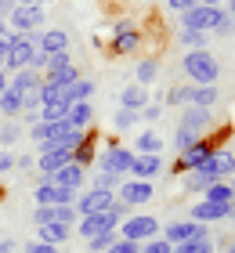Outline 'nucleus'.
I'll use <instances>...</instances> for the list:
<instances>
[{
  "mask_svg": "<svg viewBox=\"0 0 235 253\" xmlns=\"http://www.w3.org/2000/svg\"><path fill=\"white\" fill-rule=\"evenodd\" d=\"M185 188H188V192H206V188H210V181H206V177H199L195 170H188V177H185Z\"/></svg>",
  "mask_w": 235,
  "mask_h": 253,
  "instance_id": "f704fd0d",
  "label": "nucleus"
},
{
  "mask_svg": "<svg viewBox=\"0 0 235 253\" xmlns=\"http://www.w3.org/2000/svg\"><path fill=\"white\" fill-rule=\"evenodd\" d=\"M15 250V243H11V239H4V243H0V253H11Z\"/></svg>",
  "mask_w": 235,
  "mask_h": 253,
  "instance_id": "c03bdc74",
  "label": "nucleus"
},
{
  "mask_svg": "<svg viewBox=\"0 0 235 253\" xmlns=\"http://www.w3.org/2000/svg\"><path fill=\"white\" fill-rule=\"evenodd\" d=\"M33 195H37V206H73L80 192L65 188V185H54V181H40Z\"/></svg>",
  "mask_w": 235,
  "mask_h": 253,
  "instance_id": "1a4fd4ad",
  "label": "nucleus"
},
{
  "mask_svg": "<svg viewBox=\"0 0 235 253\" xmlns=\"http://www.w3.org/2000/svg\"><path fill=\"white\" fill-rule=\"evenodd\" d=\"M167 4H170L174 11H181V15H185L188 7H195V4H199V0H167Z\"/></svg>",
  "mask_w": 235,
  "mask_h": 253,
  "instance_id": "a19ab883",
  "label": "nucleus"
},
{
  "mask_svg": "<svg viewBox=\"0 0 235 253\" xmlns=\"http://www.w3.org/2000/svg\"><path fill=\"white\" fill-rule=\"evenodd\" d=\"M47 181H54V185H65V188H76V192H80V188H84V167H80V163H65L62 170H54Z\"/></svg>",
  "mask_w": 235,
  "mask_h": 253,
  "instance_id": "aec40b11",
  "label": "nucleus"
},
{
  "mask_svg": "<svg viewBox=\"0 0 235 253\" xmlns=\"http://www.w3.org/2000/svg\"><path fill=\"white\" fill-rule=\"evenodd\" d=\"M138 116L141 112H134V109H120L116 112V130H131V126L138 123Z\"/></svg>",
  "mask_w": 235,
  "mask_h": 253,
  "instance_id": "c756f323",
  "label": "nucleus"
},
{
  "mask_svg": "<svg viewBox=\"0 0 235 253\" xmlns=\"http://www.w3.org/2000/svg\"><path fill=\"white\" fill-rule=\"evenodd\" d=\"M152 199V181H123L120 185V203L127 206V210H131V206H145Z\"/></svg>",
  "mask_w": 235,
  "mask_h": 253,
  "instance_id": "2eb2a0df",
  "label": "nucleus"
},
{
  "mask_svg": "<svg viewBox=\"0 0 235 253\" xmlns=\"http://www.w3.org/2000/svg\"><path fill=\"white\" fill-rule=\"evenodd\" d=\"M185 29H192V33H232V15L228 11H221V7H206V4H195V7H188L185 15Z\"/></svg>",
  "mask_w": 235,
  "mask_h": 253,
  "instance_id": "f257e3e1",
  "label": "nucleus"
},
{
  "mask_svg": "<svg viewBox=\"0 0 235 253\" xmlns=\"http://www.w3.org/2000/svg\"><path fill=\"white\" fill-rule=\"evenodd\" d=\"M156 73H159V65L152 62V58H145V62L138 65V84H141V87H145V84H152V80H156Z\"/></svg>",
  "mask_w": 235,
  "mask_h": 253,
  "instance_id": "c85d7f7f",
  "label": "nucleus"
},
{
  "mask_svg": "<svg viewBox=\"0 0 235 253\" xmlns=\"http://www.w3.org/2000/svg\"><path fill=\"white\" fill-rule=\"evenodd\" d=\"M18 4H33V7H40V4H44V0H18Z\"/></svg>",
  "mask_w": 235,
  "mask_h": 253,
  "instance_id": "49530a36",
  "label": "nucleus"
},
{
  "mask_svg": "<svg viewBox=\"0 0 235 253\" xmlns=\"http://www.w3.org/2000/svg\"><path fill=\"white\" fill-rule=\"evenodd\" d=\"M123 109H134V112H141V109H145V101H148V90L145 87H141V84H131V87H127L123 90Z\"/></svg>",
  "mask_w": 235,
  "mask_h": 253,
  "instance_id": "5701e85b",
  "label": "nucleus"
},
{
  "mask_svg": "<svg viewBox=\"0 0 235 253\" xmlns=\"http://www.w3.org/2000/svg\"><path fill=\"white\" fill-rule=\"evenodd\" d=\"M181 130H188V134H195V137H203V130L210 126V109H199V105H185V112H181Z\"/></svg>",
  "mask_w": 235,
  "mask_h": 253,
  "instance_id": "dca6fc26",
  "label": "nucleus"
},
{
  "mask_svg": "<svg viewBox=\"0 0 235 253\" xmlns=\"http://www.w3.org/2000/svg\"><path fill=\"white\" fill-rule=\"evenodd\" d=\"M65 65H73L69 51H62V54H51V58H47V69H65ZM47 69H44V73H47Z\"/></svg>",
  "mask_w": 235,
  "mask_h": 253,
  "instance_id": "e433bc0d",
  "label": "nucleus"
},
{
  "mask_svg": "<svg viewBox=\"0 0 235 253\" xmlns=\"http://www.w3.org/2000/svg\"><path fill=\"white\" fill-rule=\"evenodd\" d=\"M228 185H232V192H235V174H232V181H228Z\"/></svg>",
  "mask_w": 235,
  "mask_h": 253,
  "instance_id": "603ef678",
  "label": "nucleus"
},
{
  "mask_svg": "<svg viewBox=\"0 0 235 253\" xmlns=\"http://www.w3.org/2000/svg\"><path fill=\"white\" fill-rule=\"evenodd\" d=\"M159 170H163V159H159V156H138V152H134V163H131L134 181H148V177H156Z\"/></svg>",
  "mask_w": 235,
  "mask_h": 253,
  "instance_id": "6ab92c4d",
  "label": "nucleus"
},
{
  "mask_svg": "<svg viewBox=\"0 0 235 253\" xmlns=\"http://www.w3.org/2000/svg\"><path fill=\"white\" fill-rule=\"evenodd\" d=\"M159 105H148V109H141V120H159Z\"/></svg>",
  "mask_w": 235,
  "mask_h": 253,
  "instance_id": "37998d69",
  "label": "nucleus"
},
{
  "mask_svg": "<svg viewBox=\"0 0 235 253\" xmlns=\"http://www.w3.org/2000/svg\"><path fill=\"white\" fill-rule=\"evenodd\" d=\"M131 213L123 203H116V206H109V210H101V213H91V217H80V239H98V235H109V232H116V224L123 221V217Z\"/></svg>",
  "mask_w": 235,
  "mask_h": 253,
  "instance_id": "f03ea898",
  "label": "nucleus"
},
{
  "mask_svg": "<svg viewBox=\"0 0 235 253\" xmlns=\"http://www.w3.org/2000/svg\"><path fill=\"white\" fill-rule=\"evenodd\" d=\"M225 217H232V203L228 206H221V203H195L192 206V217L188 221H195V224H210V221H225Z\"/></svg>",
  "mask_w": 235,
  "mask_h": 253,
  "instance_id": "f3484780",
  "label": "nucleus"
},
{
  "mask_svg": "<svg viewBox=\"0 0 235 253\" xmlns=\"http://www.w3.org/2000/svg\"><path fill=\"white\" fill-rule=\"evenodd\" d=\"M37 47L51 58V54H62V51H69V37L62 29H47V33H37Z\"/></svg>",
  "mask_w": 235,
  "mask_h": 253,
  "instance_id": "a211bd4d",
  "label": "nucleus"
},
{
  "mask_svg": "<svg viewBox=\"0 0 235 253\" xmlns=\"http://www.w3.org/2000/svg\"><path fill=\"white\" fill-rule=\"evenodd\" d=\"M7 22H11V29H15V33H33V29H40V26H44V7L18 4V7L7 15Z\"/></svg>",
  "mask_w": 235,
  "mask_h": 253,
  "instance_id": "9b49d317",
  "label": "nucleus"
},
{
  "mask_svg": "<svg viewBox=\"0 0 235 253\" xmlns=\"http://www.w3.org/2000/svg\"><path fill=\"white\" fill-rule=\"evenodd\" d=\"M232 217H235V199H232Z\"/></svg>",
  "mask_w": 235,
  "mask_h": 253,
  "instance_id": "864d4df0",
  "label": "nucleus"
},
{
  "mask_svg": "<svg viewBox=\"0 0 235 253\" xmlns=\"http://www.w3.org/2000/svg\"><path fill=\"white\" fill-rule=\"evenodd\" d=\"M22 109H26V101H22L18 90H4V94H0V112H7V116H18Z\"/></svg>",
  "mask_w": 235,
  "mask_h": 253,
  "instance_id": "bb28decb",
  "label": "nucleus"
},
{
  "mask_svg": "<svg viewBox=\"0 0 235 253\" xmlns=\"http://www.w3.org/2000/svg\"><path fill=\"white\" fill-rule=\"evenodd\" d=\"M0 152H4V145H0Z\"/></svg>",
  "mask_w": 235,
  "mask_h": 253,
  "instance_id": "5fc2aeb1",
  "label": "nucleus"
},
{
  "mask_svg": "<svg viewBox=\"0 0 235 253\" xmlns=\"http://www.w3.org/2000/svg\"><path fill=\"white\" fill-rule=\"evenodd\" d=\"M15 7H18V0H0V18H7Z\"/></svg>",
  "mask_w": 235,
  "mask_h": 253,
  "instance_id": "79ce46f5",
  "label": "nucleus"
},
{
  "mask_svg": "<svg viewBox=\"0 0 235 253\" xmlns=\"http://www.w3.org/2000/svg\"><path fill=\"white\" fill-rule=\"evenodd\" d=\"M120 239H131V243H148V239L159 235V221L148 213H134V217H123L120 232H116Z\"/></svg>",
  "mask_w": 235,
  "mask_h": 253,
  "instance_id": "423d86ee",
  "label": "nucleus"
},
{
  "mask_svg": "<svg viewBox=\"0 0 235 253\" xmlns=\"http://www.w3.org/2000/svg\"><path fill=\"white\" fill-rule=\"evenodd\" d=\"M228 15L235 18V0H228Z\"/></svg>",
  "mask_w": 235,
  "mask_h": 253,
  "instance_id": "09e8293b",
  "label": "nucleus"
},
{
  "mask_svg": "<svg viewBox=\"0 0 235 253\" xmlns=\"http://www.w3.org/2000/svg\"><path fill=\"white\" fill-rule=\"evenodd\" d=\"M195 174H199V177H206L210 185H214V181L232 177V174H235V156H232V148H214L206 163H203V167H195Z\"/></svg>",
  "mask_w": 235,
  "mask_h": 253,
  "instance_id": "0eeeda50",
  "label": "nucleus"
},
{
  "mask_svg": "<svg viewBox=\"0 0 235 253\" xmlns=\"http://www.w3.org/2000/svg\"><path fill=\"white\" fill-rule=\"evenodd\" d=\"M232 156H235V148H232Z\"/></svg>",
  "mask_w": 235,
  "mask_h": 253,
  "instance_id": "6e6d98bb",
  "label": "nucleus"
},
{
  "mask_svg": "<svg viewBox=\"0 0 235 253\" xmlns=\"http://www.w3.org/2000/svg\"><path fill=\"white\" fill-rule=\"evenodd\" d=\"M73 206H76L80 217H91V213H101V210H109V206H116V195L109 188H87V192L76 195Z\"/></svg>",
  "mask_w": 235,
  "mask_h": 253,
  "instance_id": "6e6552de",
  "label": "nucleus"
},
{
  "mask_svg": "<svg viewBox=\"0 0 235 253\" xmlns=\"http://www.w3.org/2000/svg\"><path fill=\"white\" fill-rule=\"evenodd\" d=\"M65 163H73V152L69 148H54V145H40V156H37V167H40V174L44 181L54 174V170H62Z\"/></svg>",
  "mask_w": 235,
  "mask_h": 253,
  "instance_id": "f8f14e48",
  "label": "nucleus"
},
{
  "mask_svg": "<svg viewBox=\"0 0 235 253\" xmlns=\"http://www.w3.org/2000/svg\"><path fill=\"white\" fill-rule=\"evenodd\" d=\"M134 148H138V156H159L167 145H163V137H159V134H152V130H148V134H138V145H134Z\"/></svg>",
  "mask_w": 235,
  "mask_h": 253,
  "instance_id": "b1692460",
  "label": "nucleus"
},
{
  "mask_svg": "<svg viewBox=\"0 0 235 253\" xmlns=\"http://www.w3.org/2000/svg\"><path fill=\"white\" fill-rule=\"evenodd\" d=\"M210 152H214V145H210L206 137H203V141H195L192 148H185V152H181V159L174 163V174H185V170H195V167H203L206 159H210Z\"/></svg>",
  "mask_w": 235,
  "mask_h": 253,
  "instance_id": "ddd939ff",
  "label": "nucleus"
},
{
  "mask_svg": "<svg viewBox=\"0 0 235 253\" xmlns=\"http://www.w3.org/2000/svg\"><path fill=\"white\" fill-rule=\"evenodd\" d=\"M11 141H18V126L15 123H7L4 130H0V145H11Z\"/></svg>",
  "mask_w": 235,
  "mask_h": 253,
  "instance_id": "58836bf2",
  "label": "nucleus"
},
{
  "mask_svg": "<svg viewBox=\"0 0 235 253\" xmlns=\"http://www.w3.org/2000/svg\"><path fill=\"white\" fill-rule=\"evenodd\" d=\"M40 84H44V80L33 73V69H18V73L7 80V90H18V94L26 98V94H33V90H37Z\"/></svg>",
  "mask_w": 235,
  "mask_h": 253,
  "instance_id": "412c9836",
  "label": "nucleus"
},
{
  "mask_svg": "<svg viewBox=\"0 0 235 253\" xmlns=\"http://www.w3.org/2000/svg\"><path fill=\"white\" fill-rule=\"evenodd\" d=\"M203 195H206V203H221V206H228V203L235 199V192H232L228 181H214V185H210Z\"/></svg>",
  "mask_w": 235,
  "mask_h": 253,
  "instance_id": "a878e982",
  "label": "nucleus"
},
{
  "mask_svg": "<svg viewBox=\"0 0 235 253\" xmlns=\"http://www.w3.org/2000/svg\"><path fill=\"white\" fill-rule=\"evenodd\" d=\"M11 167H15V156H11L7 148H4V152H0V174H7Z\"/></svg>",
  "mask_w": 235,
  "mask_h": 253,
  "instance_id": "ea45409f",
  "label": "nucleus"
},
{
  "mask_svg": "<svg viewBox=\"0 0 235 253\" xmlns=\"http://www.w3.org/2000/svg\"><path fill=\"white\" fill-rule=\"evenodd\" d=\"M73 80H80V69H76V65H65V69H47V76H44V84H54V87H65V84H73Z\"/></svg>",
  "mask_w": 235,
  "mask_h": 253,
  "instance_id": "393cba45",
  "label": "nucleus"
},
{
  "mask_svg": "<svg viewBox=\"0 0 235 253\" xmlns=\"http://www.w3.org/2000/svg\"><path fill=\"white\" fill-rule=\"evenodd\" d=\"M65 109H69V105H58V101H54V105H44L40 123H62V120H65Z\"/></svg>",
  "mask_w": 235,
  "mask_h": 253,
  "instance_id": "cd10ccee",
  "label": "nucleus"
},
{
  "mask_svg": "<svg viewBox=\"0 0 235 253\" xmlns=\"http://www.w3.org/2000/svg\"><path fill=\"white\" fill-rule=\"evenodd\" d=\"M181 43H185V47H192V51H203L206 33H192V29H185V33H181Z\"/></svg>",
  "mask_w": 235,
  "mask_h": 253,
  "instance_id": "2f4dec72",
  "label": "nucleus"
},
{
  "mask_svg": "<svg viewBox=\"0 0 235 253\" xmlns=\"http://www.w3.org/2000/svg\"><path fill=\"white\" fill-rule=\"evenodd\" d=\"M159 239H167L170 246H181L188 239H210V232H206V224H195V221H174V224H167V232Z\"/></svg>",
  "mask_w": 235,
  "mask_h": 253,
  "instance_id": "9d476101",
  "label": "nucleus"
},
{
  "mask_svg": "<svg viewBox=\"0 0 235 253\" xmlns=\"http://www.w3.org/2000/svg\"><path fill=\"white\" fill-rule=\"evenodd\" d=\"M138 43H141V29L134 22H120L112 33V54H131L138 51Z\"/></svg>",
  "mask_w": 235,
  "mask_h": 253,
  "instance_id": "4468645a",
  "label": "nucleus"
},
{
  "mask_svg": "<svg viewBox=\"0 0 235 253\" xmlns=\"http://www.w3.org/2000/svg\"><path fill=\"white\" fill-rule=\"evenodd\" d=\"M105 253H141V243H131V239H116V243Z\"/></svg>",
  "mask_w": 235,
  "mask_h": 253,
  "instance_id": "72a5a7b5",
  "label": "nucleus"
},
{
  "mask_svg": "<svg viewBox=\"0 0 235 253\" xmlns=\"http://www.w3.org/2000/svg\"><path fill=\"white\" fill-rule=\"evenodd\" d=\"M199 4H206V7H217V4H221V0H199Z\"/></svg>",
  "mask_w": 235,
  "mask_h": 253,
  "instance_id": "de8ad7c7",
  "label": "nucleus"
},
{
  "mask_svg": "<svg viewBox=\"0 0 235 253\" xmlns=\"http://www.w3.org/2000/svg\"><path fill=\"white\" fill-rule=\"evenodd\" d=\"M141 253H174V246L167 239H148V243H141Z\"/></svg>",
  "mask_w": 235,
  "mask_h": 253,
  "instance_id": "473e14b6",
  "label": "nucleus"
},
{
  "mask_svg": "<svg viewBox=\"0 0 235 253\" xmlns=\"http://www.w3.org/2000/svg\"><path fill=\"white\" fill-rule=\"evenodd\" d=\"M4 90H7V73L0 69V94H4Z\"/></svg>",
  "mask_w": 235,
  "mask_h": 253,
  "instance_id": "a18cd8bd",
  "label": "nucleus"
},
{
  "mask_svg": "<svg viewBox=\"0 0 235 253\" xmlns=\"http://www.w3.org/2000/svg\"><path fill=\"white\" fill-rule=\"evenodd\" d=\"M228 253H235V239H232V243H228Z\"/></svg>",
  "mask_w": 235,
  "mask_h": 253,
  "instance_id": "3c124183",
  "label": "nucleus"
},
{
  "mask_svg": "<svg viewBox=\"0 0 235 253\" xmlns=\"http://www.w3.org/2000/svg\"><path fill=\"white\" fill-rule=\"evenodd\" d=\"M116 239H120L116 232H109V235H98V239H91V243H87V250H91V253H105V250H109V246L116 243Z\"/></svg>",
  "mask_w": 235,
  "mask_h": 253,
  "instance_id": "7c9ffc66",
  "label": "nucleus"
},
{
  "mask_svg": "<svg viewBox=\"0 0 235 253\" xmlns=\"http://www.w3.org/2000/svg\"><path fill=\"white\" fill-rule=\"evenodd\" d=\"M131 163H134V152L127 145H109L98 156V170H101V174H109V177H120V181L131 174Z\"/></svg>",
  "mask_w": 235,
  "mask_h": 253,
  "instance_id": "39448f33",
  "label": "nucleus"
},
{
  "mask_svg": "<svg viewBox=\"0 0 235 253\" xmlns=\"http://www.w3.org/2000/svg\"><path fill=\"white\" fill-rule=\"evenodd\" d=\"M22 253H58V246H47V243H26Z\"/></svg>",
  "mask_w": 235,
  "mask_h": 253,
  "instance_id": "4c0bfd02",
  "label": "nucleus"
},
{
  "mask_svg": "<svg viewBox=\"0 0 235 253\" xmlns=\"http://www.w3.org/2000/svg\"><path fill=\"white\" fill-rule=\"evenodd\" d=\"M33 221H37V228L54 224V206H37V210H33Z\"/></svg>",
  "mask_w": 235,
  "mask_h": 253,
  "instance_id": "c9c22d12",
  "label": "nucleus"
},
{
  "mask_svg": "<svg viewBox=\"0 0 235 253\" xmlns=\"http://www.w3.org/2000/svg\"><path fill=\"white\" fill-rule=\"evenodd\" d=\"M37 235H40L37 243H47V246H62L65 239L73 235V228H69V224H44Z\"/></svg>",
  "mask_w": 235,
  "mask_h": 253,
  "instance_id": "4be33fe9",
  "label": "nucleus"
},
{
  "mask_svg": "<svg viewBox=\"0 0 235 253\" xmlns=\"http://www.w3.org/2000/svg\"><path fill=\"white\" fill-rule=\"evenodd\" d=\"M4 33H7V22H4V18H0V37H4Z\"/></svg>",
  "mask_w": 235,
  "mask_h": 253,
  "instance_id": "8fccbe9b",
  "label": "nucleus"
},
{
  "mask_svg": "<svg viewBox=\"0 0 235 253\" xmlns=\"http://www.w3.org/2000/svg\"><path fill=\"white\" fill-rule=\"evenodd\" d=\"M33 54H37V33H11V47L4 58V73H18V69L33 65Z\"/></svg>",
  "mask_w": 235,
  "mask_h": 253,
  "instance_id": "20e7f679",
  "label": "nucleus"
},
{
  "mask_svg": "<svg viewBox=\"0 0 235 253\" xmlns=\"http://www.w3.org/2000/svg\"><path fill=\"white\" fill-rule=\"evenodd\" d=\"M181 65H185V73L192 76V84H199V87H214V80L221 73V65L210 51H188Z\"/></svg>",
  "mask_w": 235,
  "mask_h": 253,
  "instance_id": "7ed1b4c3",
  "label": "nucleus"
}]
</instances>
